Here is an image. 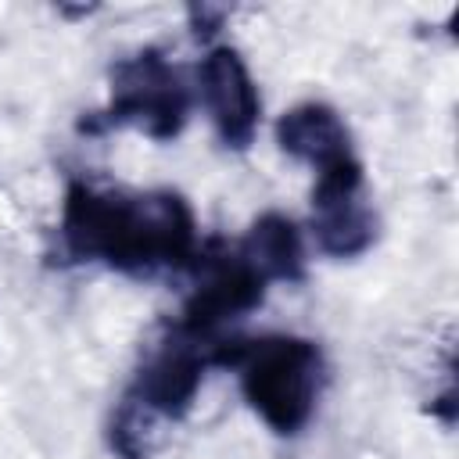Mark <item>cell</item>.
Returning <instances> with one entry per match:
<instances>
[{"instance_id":"obj_1","label":"cell","mask_w":459,"mask_h":459,"mask_svg":"<svg viewBox=\"0 0 459 459\" xmlns=\"http://www.w3.org/2000/svg\"><path fill=\"white\" fill-rule=\"evenodd\" d=\"M57 240L68 262H100L126 276L190 273L201 251L194 212L176 190L93 183H68Z\"/></svg>"},{"instance_id":"obj_2","label":"cell","mask_w":459,"mask_h":459,"mask_svg":"<svg viewBox=\"0 0 459 459\" xmlns=\"http://www.w3.org/2000/svg\"><path fill=\"white\" fill-rule=\"evenodd\" d=\"M222 337H197L172 326L136 369L129 391L111 412V448L122 459H147L161 423H176L190 412L204 369L215 366Z\"/></svg>"},{"instance_id":"obj_3","label":"cell","mask_w":459,"mask_h":459,"mask_svg":"<svg viewBox=\"0 0 459 459\" xmlns=\"http://www.w3.org/2000/svg\"><path fill=\"white\" fill-rule=\"evenodd\" d=\"M215 366H233L240 373L247 405L269 430L283 437L305 430L326 377L319 344L294 333L222 337L215 348Z\"/></svg>"},{"instance_id":"obj_4","label":"cell","mask_w":459,"mask_h":459,"mask_svg":"<svg viewBox=\"0 0 459 459\" xmlns=\"http://www.w3.org/2000/svg\"><path fill=\"white\" fill-rule=\"evenodd\" d=\"M190 86L176 65L154 47L122 57L111 68V97L100 111L79 122L82 133H108L122 126L143 129L151 140H172L186 126Z\"/></svg>"},{"instance_id":"obj_5","label":"cell","mask_w":459,"mask_h":459,"mask_svg":"<svg viewBox=\"0 0 459 459\" xmlns=\"http://www.w3.org/2000/svg\"><path fill=\"white\" fill-rule=\"evenodd\" d=\"M190 273H194V290L176 323L186 333L219 337L226 323L255 312L265 298V276L247 262L240 247H226L222 240L201 244Z\"/></svg>"},{"instance_id":"obj_6","label":"cell","mask_w":459,"mask_h":459,"mask_svg":"<svg viewBox=\"0 0 459 459\" xmlns=\"http://www.w3.org/2000/svg\"><path fill=\"white\" fill-rule=\"evenodd\" d=\"M312 237L330 258H355L373 247L377 212L366 201L359 158L319 169V179L312 186Z\"/></svg>"},{"instance_id":"obj_7","label":"cell","mask_w":459,"mask_h":459,"mask_svg":"<svg viewBox=\"0 0 459 459\" xmlns=\"http://www.w3.org/2000/svg\"><path fill=\"white\" fill-rule=\"evenodd\" d=\"M201 97L212 115V126L230 151H244L255 140L262 100L255 90V79L244 65V57L233 47H212L197 68Z\"/></svg>"},{"instance_id":"obj_8","label":"cell","mask_w":459,"mask_h":459,"mask_svg":"<svg viewBox=\"0 0 459 459\" xmlns=\"http://www.w3.org/2000/svg\"><path fill=\"white\" fill-rule=\"evenodd\" d=\"M276 143L283 154L308 161L316 169H330L344 158H355L344 118L323 100H305L283 111L276 122Z\"/></svg>"},{"instance_id":"obj_9","label":"cell","mask_w":459,"mask_h":459,"mask_svg":"<svg viewBox=\"0 0 459 459\" xmlns=\"http://www.w3.org/2000/svg\"><path fill=\"white\" fill-rule=\"evenodd\" d=\"M240 251L247 255V262L269 280H283V283H298L305 276V247H301V230L280 215V212H265L251 222L247 237L240 240Z\"/></svg>"},{"instance_id":"obj_10","label":"cell","mask_w":459,"mask_h":459,"mask_svg":"<svg viewBox=\"0 0 459 459\" xmlns=\"http://www.w3.org/2000/svg\"><path fill=\"white\" fill-rule=\"evenodd\" d=\"M186 14H190V25H194L197 36H212V32L219 29V22H222L226 11H222V7H204V4L197 7V4H194Z\"/></svg>"}]
</instances>
